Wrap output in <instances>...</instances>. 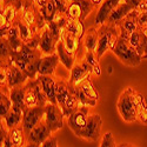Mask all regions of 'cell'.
I'll return each mask as SVG.
<instances>
[{
    "instance_id": "cell-1",
    "label": "cell",
    "mask_w": 147,
    "mask_h": 147,
    "mask_svg": "<svg viewBox=\"0 0 147 147\" xmlns=\"http://www.w3.org/2000/svg\"><path fill=\"white\" fill-rule=\"evenodd\" d=\"M42 55L44 53L40 47H35L24 42V46L19 52H13L12 61L26 73L28 79H35L38 77L39 64Z\"/></svg>"
},
{
    "instance_id": "cell-2",
    "label": "cell",
    "mask_w": 147,
    "mask_h": 147,
    "mask_svg": "<svg viewBox=\"0 0 147 147\" xmlns=\"http://www.w3.org/2000/svg\"><path fill=\"white\" fill-rule=\"evenodd\" d=\"M139 92L133 87H127L118 99L117 108L121 119L126 122H134L138 120L139 108Z\"/></svg>"
},
{
    "instance_id": "cell-3",
    "label": "cell",
    "mask_w": 147,
    "mask_h": 147,
    "mask_svg": "<svg viewBox=\"0 0 147 147\" xmlns=\"http://www.w3.org/2000/svg\"><path fill=\"white\" fill-rule=\"evenodd\" d=\"M55 98H57V104L63 108L64 114L66 118H68L79 107L78 99L74 95V93L71 91V86H69L68 80L57 78Z\"/></svg>"
},
{
    "instance_id": "cell-4",
    "label": "cell",
    "mask_w": 147,
    "mask_h": 147,
    "mask_svg": "<svg viewBox=\"0 0 147 147\" xmlns=\"http://www.w3.org/2000/svg\"><path fill=\"white\" fill-rule=\"evenodd\" d=\"M19 17L35 33H40L46 27V20L34 0H22V7Z\"/></svg>"
},
{
    "instance_id": "cell-5",
    "label": "cell",
    "mask_w": 147,
    "mask_h": 147,
    "mask_svg": "<svg viewBox=\"0 0 147 147\" xmlns=\"http://www.w3.org/2000/svg\"><path fill=\"white\" fill-rule=\"evenodd\" d=\"M22 7V0H1L0 7V36L13 27Z\"/></svg>"
},
{
    "instance_id": "cell-6",
    "label": "cell",
    "mask_w": 147,
    "mask_h": 147,
    "mask_svg": "<svg viewBox=\"0 0 147 147\" xmlns=\"http://www.w3.org/2000/svg\"><path fill=\"white\" fill-rule=\"evenodd\" d=\"M112 52L119 58V60L122 64H125L129 67H136L141 64V61L144 60L142 57L136 51L129 41H128V36L125 34H121L118 39V42L115 47L112 50Z\"/></svg>"
},
{
    "instance_id": "cell-7",
    "label": "cell",
    "mask_w": 147,
    "mask_h": 147,
    "mask_svg": "<svg viewBox=\"0 0 147 147\" xmlns=\"http://www.w3.org/2000/svg\"><path fill=\"white\" fill-rule=\"evenodd\" d=\"M71 91L77 96L79 106L94 107L98 100H99V93H98L96 88L94 87L91 78L86 79L79 86H71Z\"/></svg>"
},
{
    "instance_id": "cell-8",
    "label": "cell",
    "mask_w": 147,
    "mask_h": 147,
    "mask_svg": "<svg viewBox=\"0 0 147 147\" xmlns=\"http://www.w3.org/2000/svg\"><path fill=\"white\" fill-rule=\"evenodd\" d=\"M48 102L46 94L42 91V87L38 79H28L25 84V104L27 107L42 106Z\"/></svg>"
},
{
    "instance_id": "cell-9",
    "label": "cell",
    "mask_w": 147,
    "mask_h": 147,
    "mask_svg": "<svg viewBox=\"0 0 147 147\" xmlns=\"http://www.w3.org/2000/svg\"><path fill=\"white\" fill-rule=\"evenodd\" d=\"M102 120L99 114H90L85 127L77 134V137L87 141H98L101 137Z\"/></svg>"
},
{
    "instance_id": "cell-10",
    "label": "cell",
    "mask_w": 147,
    "mask_h": 147,
    "mask_svg": "<svg viewBox=\"0 0 147 147\" xmlns=\"http://www.w3.org/2000/svg\"><path fill=\"white\" fill-rule=\"evenodd\" d=\"M96 8L92 0H71L66 11V16L69 19L84 21L86 17Z\"/></svg>"
},
{
    "instance_id": "cell-11",
    "label": "cell",
    "mask_w": 147,
    "mask_h": 147,
    "mask_svg": "<svg viewBox=\"0 0 147 147\" xmlns=\"http://www.w3.org/2000/svg\"><path fill=\"white\" fill-rule=\"evenodd\" d=\"M64 111L58 104H53L48 101L45 105V121L51 129L52 133L57 132L58 129L64 127V119H65Z\"/></svg>"
},
{
    "instance_id": "cell-12",
    "label": "cell",
    "mask_w": 147,
    "mask_h": 147,
    "mask_svg": "<svg viewBox=\"0 0 147 147\" xmlns=\"http://www.w3.org/2000/svg\"><path fill=\"white\" fill-rule=\"evenodd\" d=\"M92 74H93V68L81 58L72 67L68 82L71 86H79L86 79L91 78Z\"/></svg>"
},
{
    "instance_id": "cell-13",
    "label": "cell",
    "mask_w": 147,
    "mask_h": 147,
    "mask_svg": "<svg viewBox=\"0 0 147 147\" xmlns=\"http://www.w3.org/2000/svg\"><path fill=\"white\" fill-rule=\"evenodd\" d=\"M52 132L51 129L48 128L46 121H45V118L39 122L38 125L35 127H33L30 133L27 134L26 137V146H32V147H38V146H41L42 142L48 138L52 136Z\"/></svg>"
},
{
    "instance_id": "cell-14",
    "label": "cell",
    "mask_w": 147,
    "mask_h": 147,
    "mask_svg": "<svg viewBox=\"0 0 147 147\" xmlns=\"http://www.w3.org/2000/svg\"><path fill=\"white\" fill-rule=\"evenodd\" d=\"M44 118H45V107H42V106L27 107L25 111H24V118H22L21 125L26 132V136Z\"/></svg>"
},
{
    "instance_id": "cell-15",
    "label": "cell",
    "mask_w": 147,
    "mask_h": 147,
    "mask_svg": "<svg viewBox=\"0 0 147 147\" xmlns=\"http://www.w3.org/2000/svg\"><path fill=\"white\" fill-rule=\"evenodd\" d=\"M90 117V106H79L74 112L67 118L68 127L72 132L77 134L85 127Z\"/></svg>"
},
{
    "instance_id": "cell-16",
    "label": "cell",
    "mask_w": 147,
    "mask_h": 147,
    "mask_svg": "<svg viewBox=\"0 0 147 147\" xmlns=\"http://www.w3.org/2000/svg\"><path fill=\"white\" fill-rule=\"evenodd\" d=\"M5 65L7 67V87L9 90L13 87L22 86V85H25L28 81L27 74L13 61Z\"/></svg>"
},
{
    "instance_id": "cell-17",
    "label": "cell",
    "mask_w": 147,
    "mask_h": 147,
    "mask_svg": "<svg viewBox=\"0 0 147 147\" xmlns=\"http://www.w3.org/2000/svg\"><path fill=\"white\" fill-rule=\"evenodd\" d=\"M114 24L105 22L102 25L98 26V47H96V55L99 59L106 53L107 50H109V42H111V32Z\"/></svg>"
},
{
    "instance_id": "cell-18",
    "label": "cell",
    "mask_w": 147,
    "mask_h": 147,
    "mask_svg": "<svg viewBox=\"0 0 147 147\" xmlns=\"http://www.w3.org/2000/svg\"><path fill=\"white\" fill-rule=\"evenodd\" d=\"M58 39L54 36V34L51 32V30L47 26L40 32V38H39V47L42 51L44 55L53 54L57 52V44Z\"/></svg>"
},
{
    "instance_id": "cell-19",
    "label": "cell",
    "mask_w": 147,
    "mask_h": 147,
    "mask_svg": "<svg viewBox=\"0 0 147 147\" xmlns=\"http://www.w3.org/2000/svg\"><path fill=\"white\" fill-rule=\"evenodd\" d=\"M128 41L144 59L147 54V31L137 30L128 35Z\"/></svg>"
},
{
    "instance_id": "cell-20",
    "label": "cell",
    "mask_w": 147,
    "mask_h": 147,
    "mask_svg": "<svg viewBox=\"0 0 147 147\" xmlns=\"http://www.w3.org/2000/svg\"><path fill=\"white\" fill-rule=\"evenodd\" d=\"M122 1V0H104V3L99 6V9L96 12L95 17V26H100L102 24H105L108 19V17L111 16L112 12L117 8V6Z\"/></svg>"
},
{
    "instance_id": "cell-21",
    "label": "cell",
    "mask_w": 147,
    "mask_h": 147,
    "mask_svg": "<svg viewBox=\"0 0 147 147\" xmlns=\"http://www.w3.org/2000/svg\"><path fill=\"white\" fill-rule=\"evenodd\" d=\"M138 13H139L138 11L133 9L121 21H119L117 24L121 34H125L128 36L131 33L136 32L137 30H140V27L138 25Z\"/></svg>"
},
{
    "instance_id": "cell-22",
    "label": "cell",
    "mask_w": 147,
    "mask_h": 147,
    "mask_svg": "<svg viewBox=\"0 0 147 147\" xmlns=\"http://www.w3.org/2000/svg\"><path fill=\"white\" fill-rule=\"evenodd\" d=\"M36 79L39 80L42 91L46 94L47 100L50 102L57 104V98H55V84H57V77L54 76H44L38 74Z\"/></svg>"
},
{
    "instance_id": "cell-23",
    "label": "cell",
    "mask_w": 147,
    "mask_h": 147,
    "mask_svg": "<svg viewBox=\"0 0 147 147\" xmlns=\"http://www.w3.org/2000/svg\"><path fill=\"white\" fill-rule=\"evenodd\" d=\"M60 63V59L58 53L48 54V55H42L40 64H39V71L38 74H44V76H54L55 68L58 64Z\"/></svg>"
},
{
    "instance_id": "cell-24",
    "label": "cell",
    "mask_w": 147,
    "mask_h": 147,
    "mask_svg": "<svg viewBox=\"0 0 147 147\" xmlns=\"http://www.w3.org/2000/svg\"><path fill=\"white\" fill-rule=\"evenodd\" d=\"M61 42L64 44L65 48L74 57H78V53H79V50H80V42H81V39H79L77 35L72 34L71 32L68 31H64L63 35H61Z\"/></svg>"
},
{
    "instance_id": "cell-25",
    "label": "cell",
    "mask_w": 147,
    "mask_h": 147,
    "mask_svg": "<svg viewBox=\"0 0 147 147\" xmlns=\"http://www.w3.org/2000/svg\"><path fill=\"white\" fill-rule=\"evenodd\" d=\"M57 53L59 55L60 63L63 64L67 69H72V67L74 66V64L78 61V57H74L73 54H71L64 46V44L61 42V40L58 41L57 44Z\"/></svg>"
},
{
    "instance_id": "cell-26",
    "label": "cell",
    "mask_w": 147,
    "mask_h": 147,
    "mask_svg": "<svg viewBox=\"0 0 147 147\" xmlns=\"http://www.w3.org/2000/svg\"><path fill=\"white\" fill-rule=\"evenodd\" d=\"M132 11H133V8L125 1V0H122V1L117 6V8L111 13V16L108 17V19H107L106 22L114 24V25H117L119 21H121Z\"/></svg>"
},
{
    "instance_id": "cell-27",
    "label": "cell",
    "mask_w": 147,
    "mask_h": 147,
    "mask_svg": "<svg viewBox=\"0 0 147 147\" xmlns=\"http://www.w3.org/2000/svg\"><path fill=\"white\" fill-rule=\"evenodd\" d=\"M9 95H11L12 101H13V107L14 108L21 109V111H25V109L27 108V106L25 104V85L11 88L9 90Z\"/></svg>"
},
{
    "instance_id": "cell-28",
    "label": "cell",
    "mask_w": 147,
    "mask_h": 147,
    "mask_svg": "<svg viewBox=\"0 0 147 147\" xmlns=\"http://www.w3.org/2000/svg\"><path fill=\"white\" fill-rule=\"evenodd\" d=\"M12 107H13V101L9 95V88L1 87V91H0V118L5 119Z\"/></svg>"
},
{
    "instance_id": "cell-29",
    "label": "cell",
    "mask_w": 147,
    "mask_h": 147,
    "mask_svg": "<svg viewBox=\"0 0 147 147\" xmlns=\"http://www.w3.org/2000/svg\"><path fill=\"white\" fill-rule=\"evenodd\" d=\"M9 140L12 144V147H21L26 146V132L24 129L22 125H19L14 128L9 129Z\"/></svg>"
},
{
    "instance_id": "cell-30",
    "label": "cell",
    "mask_w": 147,
    "mask_h": 147,
    "mask_svg": "<svg viewBox=\"0 0 147 147\" xmlns=\"http://www.w3.org/2000/svg\"><path fill=\"white\" fill-rule=\"evenodd\" d=\"M84 46L85 50H90V51H96L98 47V27L94 25L90 28H87L86 33L84 35Z\"/></svg>"
},
{
    "instance_id": "cell-31",
    "label": "cell",
    "mask_w": 147,
    "mask_h": 147,
    "mask_svg": "<svg viewBox=\"0 0 147 147\" xmlns=\"http://www.w3.org/2000/svg\"><path fill=\"white\" fill-rule=\"evenodd\" d=\"M22 118H24V111H21V109H18V108H14L12 107V109L9 111V113L6 115L5 119H3L5 121L6 126L12 129L14 128L19 125L22 124Z\"/></svg>"
},
{
    "instance_id": "cell-32",
    "label": "cell",
    "mask_w": 147,
    "mask_h": 147,
    "mask_svg": "<svg viewBox=\"0 0 147 147\" xmlns=\"http://www.w3.org/2000/svg\"><path fill=\"white\" fill-rule=\"evenodd\" d=\"M5 36L7 38L8 42L11 45V47H12V50H13V52H19L21 48H22L24 40L21 39V36L19 34V31H18V27L16 25H13V27H12L7 32V34Z\"/></svg>"
},
{
    "instance_id": "cell-33",
    "label": "cell",
    "mask_w": 147,
    "mask_h": 147,
    "mask_svg": "<svg viewBox=\"0 0 147 147\" xmlns=\"http://www.w3.org/2000/svg\"><path fill=\"white\" fill-rule=\"evenodd\" d=\"M82 59L93 68V74L95 76H101V67L99 64V57L96 55L95 51H90V50H85Z\"/></svg>"
},
{
    "instance_id": "cell-34",
    "label": "cell",
    "mask_w": 147,
    "mask_h": 147,
    "mask_svg": "<svg viewBox=\"0 0 147 147\" xmlns=\"http://www.w3.org/2000/svg\"><path fill=\"white\" fill-rule=\"evenodd\" d=\"M14 25L18 27V31H19V34H20V36H21V39L24 40V42H27V41H30L34 35H36L38 33H35L27 24L19 16H18V18L16 19V21H14Z\"/></svg>"
},
{
    "instance_id": "cell-35",
    "label": "cell",
    "mask_w": 147,
    "mask_h": 147,
    "mask_svg": "<svg viewBox=\"0 0 147 147\" xmlns=\"http://www.w3.org/2000/svg\"><path fill=\"white\" fill-rule=\"evenodd\" d=\"M66 31L71 32L72 34L77 35L79 39H84V35L86 33V27L84 25V21H80V20H74V19H67V22H66Z\"/></svg>"
},
{
    "instance_id": "cell-36",
    "label": "cell",
    "mask_w": 147,
    "mask_h": 147,
    "mask_svg": "<svg viewBox=\"0 0 147 147\" xmlns=\"http://www.w3.org/2000/svg\"><path fill=\"white\" fill-rule=\"evenodd\" d=\"M0 51H1V63L0 64H9L12 63V54L13 50L5 35L0 36Z\"/></svg>"
},
{
    "instance_id": "cell-37",
    "label": "cell",
    "mask_w": 147,
    "mask_h": 147,
    "mask_svg": "<svg viewBox=\"0 0 147 147\" xmlns=\"http://www.w3.org/2000/svg\"><path fill=\"white\" fill-rule=\"evenodd\" d=\"M41 13H42V16H44V18L46 20V24L52 21L55 18V16L58 13V7H57V5L54 3V0H48L46 7L41 11Z\"/></svg>"
},
{
    "instance_id": "cell-38",
    "label": "cell",
    "mask_w": 147,
    "mask_h": 147,
    "mask_svg": "<svg viewBox=\"0 0 147 147\" xmlns=\"http://www.w3.org/2000/svg\"><path fill=\"white\" fill-rule=\"evenodd\" d=\"M139 98V108H138V120L142 124L147 125V96H144L141 93L138 95Z\"/></svg>"
},
{
    "instance_id": "cell-39",
    "label": "cell",
    "mask_w": 147,
    "mask_h": 147,
    "mask_svg": "<svg viewBox=\"0 0 147 147\" xmlns=\"http://www.w3.org/2000/svg\"><path fill=\"white\" fill-rule=\"evenodd\" d=\"M125 1L138 12H147V0H125Z\"/></svg>"
},
{
    "instance_id": "cell-40",
    "label": "cell",
    "mask_w": 147,
    "mask_h": 147,
    "mask_svg": "<svg viewBox=\"0 0 147 147\" xmlns=\"http://www.w3.org/2000/svg\"><path fill=\"white\" fill-rule=\"evenodd\" d=\"M100 147H115L117 144H115V140H114V137L111 132H106L102 138H101V141H100Z\"/></svg>"
},
{
    "instance_id": "cell-41",
    "label": "cell",
    "mask_w": 147,
    "mask_h": 147,
    "mask_svg": "<svg viewBox=\"0 0 147 147\" xmlns=\"http://www.w3.org/2000/svg\"><path fill=\"white\" fill-rule=\"evenodd\" d=\"M54 3L58 7V12H60V13H66L71 0H54Z\"/></svg>"
},
{
    "instance_id": "cell-42",
    "label": "cell",
    "mask_w": 147,
    "mask_h": 147,
    "mask_svg": "<svg viewBox=\"0 0 147 147\" xmlns=\"http://www.w3.org/2000/svg\"><path fill=\"white\" fill-rule=\"evenodd\" d=\"M41 146H42V147H57V146H58V139H57L55 137L51 136V137H48V138L42 142Z\"/></svg>"
},
{
    "instance_id": "cell-43",
    "label": "cell",
    "mask_w": 147,
    "mask_h": 147,
    "mask_svg": "<svg viewBox=\"0 0 147 147\" xmlns=\"http://www.w3.org/2000/svg\"><path fill=\"white\" fill-rule=\"evenodd\" d=\"M34 1H35L36 6L40 8V11H42V9L46 7V5H47V3H48V0H34Z\"/></svg>"
},
{
    "instance_id": "cell-44",
    "label": "cell",
    "mask_w": 147,
    "mask_h": 147,
    "mask_svg": "<svg viewBox=\"0 0 147 147\" xmlns=\"http://www.w3.org/2000/svg\"><path fill=\"white\" fill-rule=\"evenodd\" d=\"M92 1H93V4H94L96 7H99V6L104 3V0H92Z\"/></svg>"
},
{
    "instance_id": "cell-45",
    "label": "cell",
    "mask_w": 147,
    "mask_h": 147,
    "mask_svg": "<svg viewBox=\"0 0 147 147\" xmlns=\"http://www.w3.org/2000/svg\"><path fill=\"white\" fill-rule=\"evenodd\" d=\"M117 146H121V147H124V146H133L132 144H127V142H122L120 145H117Z\"/></svg>"
},
{
    "instance_id": "cell-46",
    "label": "cell",
    "mask_w": 147,
    "mask_h": 147,
    "mask_svg": "<svg viewBox=\"0 0 147 147\" xmlns=\"http://www.w3.org/2000/svg\"><path fill=\"white\" fill-rule=\"evenodd\" d=\"M144 59H145V60H147V54H146V57H145V58H144Z\"/></svg>"
}]
</instances>
